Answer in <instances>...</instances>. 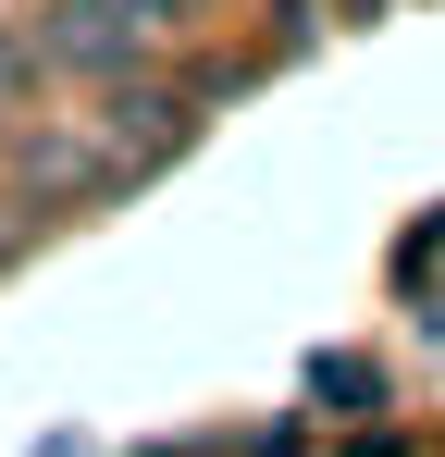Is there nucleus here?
<instances>
[{
    "label": "nucleus",
    "instance_id": "obj_4",
    "mask_svg": "<svg viewBox=\"0 0 445 457\" xmlns=\"http://www.w3.org/2000/svg\"><path fill=\"white\" fill-rule=\"evenodd\" d=\"M13 99H25V50L0 37V112H13Z\"/></svg>",
    "mask_w": 445,
    "mask_h": 457
},
{
    "label": "nucleus",
    "instance_id": "obj_1",
    "mask_svg": "<svg viewBox=\"0 0 445 457\" xmlns=\"http://www.w3.org/2000/svg\"><path fill=\"white\" fill-rule=\"evenodd\" d=\"M148 25H161V0H63V12L38 25V50H50L63 75H124L148 50Z\"/></svg>",
    "mask_w": 445,
    "mask_h": 457
},
{
    "label": "nucleus",
    "instance_id": "obj_5",
    "mask_svg": "<svg viewBox=\"0 0 445 457\" xmlns=\"http://www.w3.org/2000/svg\"><path fill=\"white\" fill-rule=\"evenodd\" d=\"M322 12H334V25H371V12H383V0H322Z\"/></svg>",
    "mask_w": 445,
    "mask_h": 457
},
{
    "label": "nucleus",
    "instance_id": "obj_3",
    "mask_svg": "<svg viewBox=\"0 0 445 457\" xmlns=\"http://www.w3.org/2000/svg\"><path fill=\"white\" fill-rule=\"evenodd\" d=\"M309 395H334V408H371V395H383V371H371L359 346H322V359H309Z\"/></svg>",
    "mask_w": 445,
    "mask_h": 457
},
{
    "label": "nucleus",
    "instance_id": "obj_2",
    "mask_svg": "<svg viewBox=\"0 0 445 457\" xmlns=\"http://www.w3.org/2000/svg\"><path fill=\"white\" fill-rule=\"evenodd\" d=\"M87 137H99V161H112V186H124V173H148V161L186 149V137H198V112H186L173 87H112Z\"/></svg>",
    "mask_w": 445,
    "mask_h": 457
}]
</instances>
